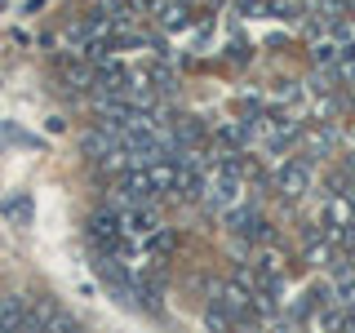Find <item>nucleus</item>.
Returning a JSON list of instances; mask_svg holds the SVG:
<instances>
[{"instance_id": "f257e3e1", "label": "nucleus", "mask_w": 355, "mask_h": 333, "mask_svg": "<svg viewBox=\"0 0 355 333\" xmlns=\"http://www.w3.org/2000/svg\"><path fill=\"white\" fill-rule=\"evenodd\" d=\"M271 191L280 196V200H302L315 191V160L302 151H293V155H284V160H275L271 164Z\"/></svg>"}, {"instance_id": "f03ea898", "label": "nucleus", "mask_w": 355, "mask_h": 333, "mask_svg": "<svg viewBox=\"0 0 355 333\" xmlns=\"http://www.w3.org/2000/svg\"><path fill=\"white\" fill-rule=\"evenodd\" d=\"M205 214H214V218H227L231 209H240L244 205V178L240 173H231V169H209L205 178V187H200V200H196Z\"/></svg>"}, {"instance_id": "7ed1b4c3", "label": "nucleus", "mask_w": 355, "mask_h": 333, "mask_svg": "<svg viewBox=\"0 0 355 333\" xmlns=\"http://www.w3.org/2000/svg\"><path fill=\"white\" fill-rule=\"evenodd\" d=\"M147 22L160 27V31H182L187 22H191V0H151Z\"/></svg>"}, {"instance_id": "20e7f679", "label": "nucleus", "mask_w": 355, "mask_h": 333, "mask_svg": "<svg viewBox=\"0 0 355 333\" xmlns=\"http://www.w3.org/2000/svg\"><path fill=\"white\" fill-rule=\"evenodd\" d=\"M31 320V302L22 293H0V333H18Z\"/></svg>"}, {"instance_id": "39448f33", "label": "nucleus", "mask_w": 355, "mask_h": 333, "mask_svg": "<svg viewBox=\"0 0 355 333\" xmlns=\"http://www.w3.org/2000/svg\"><path fill=\"white\" fill-rule=\"evenodd\" d=\"M40 320H44V333H85V329L76 325L67 311H58V307H40Z\"/></svg>"}, {"instance_id": "423d86ee", "label": "nucleus", "mask_w": 355, "mask_h": 333, "mask_svg": "<svg viewBox=\"0 0 355 333\" xmlns=\"http://www.w3.org/2000/svg\"><path fill=\"white\" fill-rule=\"evenodd\" d=\"M5 209H9V214H14V218H27V200H9Z\"/></svg>"}]
</instances>
